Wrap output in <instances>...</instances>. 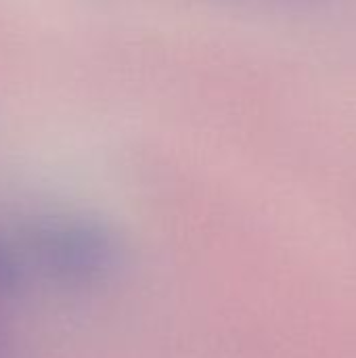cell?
Instances as JSON below:
<instances>
[{"instance_id":"1","label":"cell","mask_w":356,"mask_h":358,"mask_svg":"<svg viewBox=\"0 0 356 358\" xmlns=\"http://www.w3.org/2000/svg\"><path fill=\"white\" fill-rule=\"evenodd\" d=\"M29 268L63 287H88L118 264L113 235L84 218H50L19 231Z\"/></svg>"},{"instance_id":"2","label":"cell","mask_w":356,"mask_h":358,"mask_svg":"<svg viewBox=\"0 0 356 358\" xmlns=\"http://www.w3.org/2000/svg\"><path fill=\"white\" fill-rule=\"evenodd\" d=\"M29 264L19 233H0V300L15 296Z\"/></svg>"},{"instance_id":"3","label":"cell","mask_w":356,"mask_h":358,"mask_svg":"<svg viewBox=\"0 0 356 358\" xmlns=\"http://www.w3.org/2000/svg\"><path fill=\"white\" fill-rule=\"evenodd\" d=\"M0 358H10V344L2 331H0Z\"/></svg>"}]
</instances>
